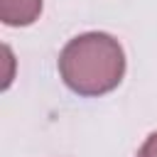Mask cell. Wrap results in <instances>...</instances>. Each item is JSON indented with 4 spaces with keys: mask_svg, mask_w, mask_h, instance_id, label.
Returning a JSON list of instances; mask_svg holds the SVG:
<instances>
[{
    "mask_svg": "<svg viewBox=\"0 0 157 157\" xmlns=\"http://www.w3.org/2000/svg\"><path fill=\"white\" fill-rule=\"evenodd\" d=\"M123 69L125 59L120 44L103 32L71 39L59 56L61 78L81 96H101L115 88L123 78Z\"/></svg>",
    "mask_w": 157,
    "mask_h": 157,
    "instance_id": "6da1fadb",
    "label": "cell"
},
{
    "mask_svg": "<svg viewBox=\"0 0 157 157\" xmlns=\"http://www.w3.org/2000/svg\"><path fill=\"white\" fill-rule=\"evenodd\" d=\"M137 157H157V132H152L145 140V145L140 147V155Z\"/></svg>",
    "mask_w": 157,
    "mask_h": 157,
    "instance_id": "3957f363",
    "label": "cell"
},
{
    "mask_svg": "<svg viewBox=\"0 0 157 157\" xmlns=\"http://www.w3.org/2000/svg\"><path fill=\"white\" fill-rule=\"evenodd\" d=\"M2 52H5V59H7V71H5V81H2V86H10V81H12V74H10V69H12V54H10L7 47H5Z\"/></svg>",
    "mask_w": 157,
    "mask_h": 157,
    "instance_id": "277c9868",
    "label": "cell"
},
{
    "mask_svg": "<svg viewBox=\"0 0 157 157\" xmlns=\"http://www.w3.org/2000/svg\"><path fill=\"white\" fill-rule=\"evenodd\" d=\"M42 0H0V20L5 25H29L37 20Z\"/></svg>",
    "mask_w": 157,
    "mask_h": 157,
    "instance_id": "7a4b0ae2",
    "label": "cell"
}]
</instances>
